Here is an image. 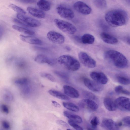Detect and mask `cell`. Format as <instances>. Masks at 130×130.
I'll return each mask as SVG.
<instances>
[{
	"instance_id": "27",
	"label": "cell",
	"mask_w": 130,
	"mask_h": 130,
	"mask_svg": "<svg viewBox=\"0 0 130 130\" xmlns=\"http://www.w3.org/2000/svg\"><path fill=\"white\" fill-rule=\"evenodd\" d=\"M12 27L13 29L20 32L30 35L35 34L34 32L31 30L17 25H13Z\"/></svg>"
},
{
	"instance_id": "41",
	"label": "cell",
	"mask_w": 130,
	"mask_h": 130,
	"mask_svg": "<svg viewBox=\"0 0 130 130\" xmlns=\"http://www.w3.org/2000/svg\"><path fill=\"white\" fill-rule=\"evenodd\" d=\"M2 111L5 113L8 114L9 113V110L8 107L5 104H2L1 106Z\"/></svg>"
},
{
	"instance_id": "44",
	"label": "cell",
	"mask_w": 130,
	"mask_h": 130,
	"mask_svg": "<svg viewBox=\"0 0 130 130\" xmlns=\"http://www.w3.org/2000/svg\"><path fill=\"white\" fill-rule=\"evenodd\" d=\"M19 1L25 3H34L35 1L34 0H21Z\"/></svg>"
},
{
	"instance_id": "28",
	"label": "cell",
	"mask_w": 130,
	"mask_h": 130,
	"mask_svg": "<svg viewBox=\"0 0 130 130\" xmlns=\"http://www.w3.org/2000/svg\"><path fill=\"white\" fill-rule=\"evenodd\" d=\"M94 5L100 9H103L106 8L107 6L106 2L105 0H94L93 1Z\"/></svg>"
},
{
	"instance_id": "24",
	"label": "cell",
	"mask_w": 130,
	"mask_h": 130,
	"mask_svg": "<svg viewBox=\"0 0 130 130\" xmlns=\"http://www.w3.org/2000/svg\"><path fill=\"white\" fill-rule=\"evenodd\" d=\"M51 95L59 99L64 100H68L70 98L66 95L56 90L51 89L48 91Z\"/></svg>"
},
{
	"instance_id": "12",
	"label": "cell",
	"mask_w": 130,
	"mask_h": 130,
	"mask_svg": "<svg viewBox=\"0 0 130 130\" xmlns=\"http://www.w3.org/2000/svg\"><path fill=\"white\" fill-rule=\"evenodd\" d=\"M90 75L94 81L101 85L106 84L108 81L106 76L102 72L93 71L90 73Z\"/></svg>"
},
{
	"instance_id": "9",
	"label": "cell",
	"mask_w": 130,
	"mask_h": 130,
	"mask_svg": "<svg viewBox=\"0 0 130 130\" xmlns=\"http://www.w3.org/2000/svg\"><path fill=\"white\" fill-rule=\"evenodd\" d=\"M47 37L49 40L56 44H62L65 41V37L63 35L54 31L48 32L47 34Z\"/></svg>"
},
{
	"instance_id": "48",
	"label": "cell",
	"mask_w": 130,
	"mask_h": 130,
	"mask_svg": "<svg viewBox=\"0 0 130 130\" xmlns=\"http://www.w3.org/2000/svg\"><path fill=\"white\" fill-rule=\"evenodd\" d=\"M66 130H72L69 129H67Z\"/></svg>"
},
{
	"instance_id": "10",
	"label": "cell",
	"mask_w": 130,
	"mask_h": 130,
	"mask_svg": "<svg viewBox=\"0 0 130 130\" xmlns=\"http://www.w3.org/2000/svg\"><path fill=\"white\" fill-rule=\"evenodd\" d=\"M75 9L80 13L84 15H88L91 12V8L85 3L81 1H78L73 5Z\"/></svg>"
},
{
	"instance_id": "36",
	"label": "cell",
	"mask_w": 130,
	"mask_h": 130,
	"mask_svg": "<svg viewBox=\"0 0 130 130\" xmlns=\"http://www.w3.org/2000/svg\"><path fill=\"white\" fill-rule=\"evenodd\" d=\"M28 84L22 86L23 87L22 88V92L24 95H28L31 92V89Z\"/></svg>"
},
{
	"instance_id": "17",
	"label": "cell",
	"mask_w": 130,
	"mask_h": 130,
	"mask_svg": "<svg viewBox=\"0 0 130 130\" xmlns=\"http://www.w3.org/2000/svg\"><path fill=\"white\" fill-rule=\"evenodd\" d=\"M63 89L64 93L67 96L74 98H78L79 96V94L77 90L71 86L64 85Z\"/></svg>"
},
{
	"instance_id": "14",
	"label": "cell",
	"mask_w": 130,
	"mask_h": 130,
	"mask_svg": "<svg viewBox=\"0 0 130 130\" xmlns=\"http://www.w3.org/2000/svg\"><path fill=\"white\" fill-rule=\"evenodd\" d=\"M34 61L40 64L47 63L50 65L55 64L57 62L56 60L50 58L48 57L43 54H39L35 58Z\"/></svg>"
},
{
	"instance_id": "11",
	"label": "cell",
	"mask_w": 130,
	"mask_h": 130,
	"mask_svg": "<svg viewBox=\"0 0 130 130\" xmlns=\"http://www.w3.org/2000/svg\"><path fill=\"white\" fill-rule=\"evenodd\" d=\"M83 82L86 87L93 92H100L103 89V87L102 85L94 81L85 78L83 79Z\"/></svg>"
},
{
	"instance_id": "30",
	"label": "cell",
	"mask_w": 130,
	"mask_h": 130,
	"mask_svg": "<svg viewBox=\"0 0 130 130\" xmlns=\"http://www.w3.org/2000/svg\"><path fill=\"white\" fill-rule=\"evenodd\" d=\"M9 6L13 10L17 12L18 13L24 14L26 13V12L21 8L13 4H10Z\"/></svg>"
},
{
	"instance_id": "38",
	"label": "cell",
	"mask_w": 130,
	"mask_h": 130,
	"mask_svg": "<svg viewBox=\"0 0 130 130\" xmlns=\"http://www.w3.org/2000/svg\"><path fill=\"white\" fill-rule=\"evenodd\" d=\"M54 73L57 75L64 79H68V75L65 73L60 71H55Z\"/></svg>"
},
{
	"instance_id": "5",
	"label": "cell",
	"mask_w": 130,
	"mask_h": 130,
	"mask_svg": "<svg viewBox=\"0 0 130 130\" xmlns=\"http://www.w3.org/2000/svg\"><path fill=\"white\" fill-rule=\"evenodd\" d=\"M78 56L80 61L85 67L92 68L96 66L95 61L86 53L80 52L79 53Z\"/></svg>"
},
{
	"instance_id": "1",
	"label": "cell",
	"mask_w": 130,
	"mask_h": 130,
	"mask_svg": "<svg viewBox=\"0 0 130 130\" xmlns=\"http://www.w3.org/2000/svg\"><path fill=\"white\" fill-rule=\"evenodd\" d=\"M128 18L126 12L125 11L120 9L109 11L105 16L106 22L111 26L115 27L125 24L127 22Z\"/></svg>"
},
{
	"instance_id": "45",
	"label": "cell",
	"mask_w": 130,
	"mask_h": 130,
	"mask_svg": "<svg viewBox=\"0 0 130 130\" xmlns=\"http://www.w3.org/2000/svg\"><path fill=\"white\" fill-rule=\"evenodd\" d=\"M125 41L128 44L130 45V37H127L125 38Z\"/></svg>"
},
{
	"instance_id": "37",
	"label": "cell",
	"mask_w": 130,
	"mask_h": 130,
	"mask_svg": "<svg viewBox=\"0 0 130 130\" xmlns=\"http://www.w3.org/2000/svg\"><path fill=\"white\" fill-rule=\"evenodd\" d=\"M69 124L76 130H84L83 128L76 123L70 120L68 121Z\"/></svg>"
},
{
	"instance_id": "2",
	"label": "cell",
	"mask_w": 130,
	"mask_h": 130,
	"mask_svg": "<svg viewBox=\"0 0 130 130\" xmlns=\"http://www.w3.org/2000/svg\"><path fill=\"white\" fill-rule=\"evenodd\" d=\"M105 59L112 63L116 67L123 68L128 65V61L126 57L121 53L115 50H110L105 53Z\"/></svg>"
},
{
	"instance_id": "21",
	"label": "cell",
	"mask_w": 130,
	"mask_h": 130,
	"mask_svg": "<svg viewBox=\"0 0 130 130\" xmlns=\"http://www.w3.org/2000/svg\"><path fill=\"white\" fill-rule=\"evenodd\" d=\"M63 114L66 117L69 119L70 120L76 123H80L82 122L81 118L77 115L66 111H64Z\"/></svg>"
},
{
	"instance_id": "7",
	"label": "cell",
	"mask_w": 130,
	"mask_h": 130,
	"mask_svg": "<svg viewBox=\"0 0 130 130\" xmlns=\"http://www.w3.org/2000/svg\"><path fill=\"white\" fill-rule=\"evenodd\" d=\"M117 108L121 110L130 111V98L123 96L117 98L115 101Z\"/></svg>"
},
{
	"instance_id": "18",
	"label": "cell",
	"mask_w": 130,
	"mask_h": 130,
	"mask_svg": "<svg viewBox=\"0 0 130 130\" xmlns=\"http://www.w3.org/2000/svg\"><path fill=\"white\" fill-rule=\"evenodd\" d=\"M102 40L105 42L111 44H115L118 43L117 38L112 35L105 32H102L100 34Z\"/></svg>"
},
{
	"instance_id": "25",
	"label": "cell",
	"mask_w": 130,
	"mask_h": 130,
	"mask_svg": "<svg viewBox=\"0 0 130 130\" xmlns=\"http://www.w3.org/2000/svg\"><path fill=\"white\" fill-rule=\"evenodd\" d=\"M117 81L121 84L127 85L130 84V78L123 74H118L116 76Z\"/></svg>"
},
{
	"instance_id": "16",
	"label": "cell",
	"mask_w": 130,
	"mask_h": 130,
	"mask_svg": "<svg viewBox=\"0 0 130 130\" xmlns=\"http://www.w3.org/2000/svg\"><path fill=\"white\" fill-rule=\"evenodd\" d=\"M19 37L22 41L28 43L37 45H41L43 44L42 41L36 37L22 35H20Z\"/></svg>"
},
{
	"instance_id": "3",
	"label": "cell",
	"mask_w": 130,
	"mask_h": 130,
	"mask_svg": "<svg viewBox=\"0 0 130 130\" xmlns=\"http://www.w3.org/2000/svg\"><path fill=\"white\" fill-rule=\"evenodd\" d=\"M58 63L67 69L71 71H77L80 65L79 62L74 57L67 55H61L57 59Z\"/></svg>"
},
{
	"instance_id": "26",
	"label": "cell",
	"mask_w": 130,
	"mask_h": 130,
	"mask_svg": "<svg viewBox=\"0 0 130 130\" xmlns=\"http://www.w3.org/2000/svg\"><path fill=\"white\" fill-rule=\"evenodd\" d=\"M62 104L64 107L71 111L77 112L79 110L78 107L73 103L63 102L62 103Z\"/></svg>"
},
{
	"instance_id": "34",
	"label": "cell",
	"mask_w": 130,
	"mask_h": 130,
	"mask_svg": "<svg viewBox=\"0 0 130 130\" xmlns=\"http://www.w3.org/2000/svg\"><path fill=\"white\" fill-rule=\"evenodd\" d=\"M3 98L5 101L8 102L12 101L13 99V97L12 94L8 91H6L4 93Z\"/></svg>"
},
{
	"instance_id": "31",
	"label": "cell",
	"mask_w": 130,
	"mask_h": 130,
	"mask_svg": "<svg viewBox=\"0 0 130 130\" xmlns=\"http://www.w3.org/2000/svg\"><path fill=\"white\" fill-rule=\"evenodd\" d=\"M14 83L17 84L21 86H23L28 84L29 80L26 78H21L16 79Z\"/></svg>"
},
{
	"instance_id": "39",
	"label": "cell",
	"mask_w": 130,
	"mask_h": 130,
	"mask_svg": "<svg viewBox=\"0 0 130 130\" xmlns=\"http://www.w3.org/2000/svg\"><path fill=\"white\" fill-rule=\"evenodd\" d=\"M122 121L125 125L130 126V116H127L124 117Z\"/></svg>"
},
{
	"instance_id": "20",
	"label": "cell",
	"mask_w": 130,
	"mask_h": 130,
	"mask_svg": "<svg viewBox=\"0 0 130 130\" xmlns=\"http://www.w3.org/2000/svg\"><path fill=\"white\" fill-rule=\"evenodd\" d=\"M103 103L106 108L109 111H114L117 108L115 101L109 97L105 98L103 100Z\"/></svg>"
},
{
	"instance_id": "35",
	"label": "cell",
	"mask_w": 130,
	"mask_h": 130,
	"mask_svg": "<svg viewBox=\"0 0 130 130\" xmlns=\"http://www.w3.org/2000/svg\"><path fill=\"white\" fill-rule=\"evenodd\" d=\"M99 121L98 118L96 116L93 117L91 120L90 123L92 128H96L99 124Z\"/></svg>"
},
{
	"instance_id": "47",
	"label": "cell",
	"mask_w": 130,
	"mask_h": 130,
	"mask_svg": "<svg viewBox=\"0 0 130 130\" xmlns=\"http://www.w3.org/2000/svg\"><path fill=\"white\" fill-rule=\"evenodd\" d=\"M87 130H94L93 129L90 128H88L87 129Z\"/></svg>"
},
{
	"instance_id": "8",
	"label": "cell",
	"mask_w": 130,
	"mask_h": 130,
	"mask_svg": "<svg viewBox=\"0 0 130 130\" xmlns=\"http://www.w3.org/2000/svg\"><path fill=\"white\" fill-rule=\"evenodd\" d=\"M57 13L61 17L67 20H71L74 17L73 11L70 9L60 5L56 8Z\"/></svg>"
},
{
	"instance_id": "29",
	"label": "cell",
	"mask_w": 130,
	"mask_h": 130,
	"mask_svg": "<svg viewBox=\"0 0 130 130\" xmlns=\"http://www.w3.org/2000/svg\"><path fill=\"white\" fill-rule=\"evenodd\" d=\"M115 92L118 94H122L126 95H130V92L124 89L121 86L119 85L116 87L115 88Z\"/></svg>"
},
{
	"instance_id": "23",
	"label": "cell",
	"mask_w": 130,
	"mask_h": 130,
	"mask_svg": "<svg viewBox=\"0 0 130 130\" xmlns=\"http://www.w3.org/2000/svg\"><path fill=\"white\" fill-rule=\"evenodd\" d=\"M81 41L82 43L84 44H92L94 42L95 38L92 35L86 33L82 36Z\"/></svg>"
},
{
	"instance_id": "6",
	"label": "cell",
	"mask_w": 130,
	"mask_h": 130,
	"mask_svg": "<svg viewBox=\"0 0 130 130\" xmlns=\"http://www.w3.org/2000/svg\"><path fill=\"white\" fill-rule=\"evenodd\" d=\"M16 17L18 19L24 23L27 27H36L40 26L41 24L38 20L23 14L18 13Z\"/></svg>"
},
{
	"instance_id": "4",
	"label": "cell",
	"mask_w": 130,
	"mask_h": 130,
	"mask_svg": "<svg viewBox=\"0 0 130 130\" xmlns=\"http://www.w3.org/2000/svg\"><path fill=\"white\" fill-rule=\"evenodd\" d=\"M54 21L57 27L64 32L73 34L76 31V27L69 22L58 19H55Z\"/></svg>"
},
{
	"instance_id": "40",
	"label": "cell",
	"mask_w": 130,
	"mask_h": 130,
	"mask_svg": "<svg viewBox=\"0 0 130 130\" xmlns=\"http://www.w3.org/2000/svg\"><path fill=\"white\" fill-rule=\"evenodd\" d=\"M2 125L3 127L5 129L8 130L10 128V124L9 122L6 121H3L2 122Z\"/></svg>"
},
{
	"instance_id": "32",
	"label": "cell",
	"mask_w": 130,
	"mask_h": 130,
	"mask_svg": "<svg viewBox=\"0 0 130 130\" xmlns=\"http://www.w3.org/2000/svg\"><path fill=\"white\" fill-rule=\"evenodd\" d=\"M83 96L86 99H88L91 100H96L97 98L96 96L92 93L87 91H84L82 92Z\"/></svg>"
},
{
	"instance_id": "15",
	"label": "cell",
	"mask_w": 130,
	"mask_h": 130,
	"mask_svg": "<svg viewBox=\"0 0 130 130\" xmlns=\"http://www.w3.org/2000/svg\"><path fill=\"white\" fill-rule=\"evenodd\" d=\"M102 126L108 130H119V126L113 120L109 118L103 119L101 123Z\"/></svg>"
},
{
	"instance_id": "19",
	"label": "cell",
	"mask_w": 130,
	"mask_h": 130,
	"mask_svg": "<svg viewBox=\"0 0 130 130\" xmlns=\"http://www.w3.org/2000/svg\"><path fill=\"white\" fill-rule=\"evenodd\" d=\"M27 10L31 15L38 18H44L45 16V13L41 10L31 7H27Z\"/></svg>"
},
{
	"instance_id": "43",
	"label": "cell",
	"mask_w": 130,
	"mask_h": 130,
	"mask_svg": "<svg viewBox=\"0 0 130 130\" xmlns=\"http://www.w3.org/2000/svg\"><path fill=\"white\" fill-rule=\"evenodd\" d=\"M52 103L53 105L55 107L60 108L61 107V105L55 101H52Z\"/></svg>"
},
{
	"instance_id": "22",
	"label": "cell",
	"mask_w": 130,
	"mask_h": 130,
	"mask_svg": "<svg viewBox=\"0 0 130 130\" xmlns=\"http://www.w3.org/2000/svg\"><path fill=\"white\" fill-rule=\"evenodd\" d=\"M37 5L38 7L43 11H47L49 10L51 8L50 2L45 0H40L38 1L37 3Z\"/></svg>"
},
{
	"instance_id": "42",
	"label": "cell",
	"mask_w": 130,
	"mask_h": 130,
	"mask_svg": "<svg viewBox=\"0 0 130 130\" xmlns=\"http://www.w3.org/2000/svg\"><path fill=\"white\" fill-rule=\"evenodd\" d=\"M57 123L60 125L65 127H68V124L64 121L60 120H58L56 121Z\"/></svg>"
},
{
	"instance_id": "13",
	"label": "cell",
	"mask_w": 130,
	"mask_h": 130,
	"mask_svg": "<svg viewBox=\"0 0 130 130\" xmlns=\"http://www.w3.org/2000/svg\"><path fill=\"white\" fill-rule=\"evenodd\" d=\"M80 106L92 111H95L98 108V104L92 100L85 99L80 100L79 103Z\"/></svg>"
},
{
	"instance_id": "46",
	"label": "cell",
	"mask_w": 130,
	"mask_h": 130,
	"mask_svg": "<svg viewBox=\"0 0 130 130\" xmlns=\"http://www.w3.org/2000/svg\"><path fill=\"white\" fill-rule=\"evenodd\" d=\"M125 1L127 4H130V0H127Z\"/></svg>"
},
{
	"instance_id": "33",
	"label": "cell",
	"mask_w": 130,
	"mask_h": 130,
	"mask_svg": "<svg viewBox=\"0 0 130 130\" xmlns=\"http://www.w3.org/2000/svg\"><path fill=\"white\" fill-rule=\"evenodd\" d=\"M40 74L41 77L46 78L52 82H54L56 81L55 78L51 74L45 72H41Z\"/></svg>"
}]
</instances>
